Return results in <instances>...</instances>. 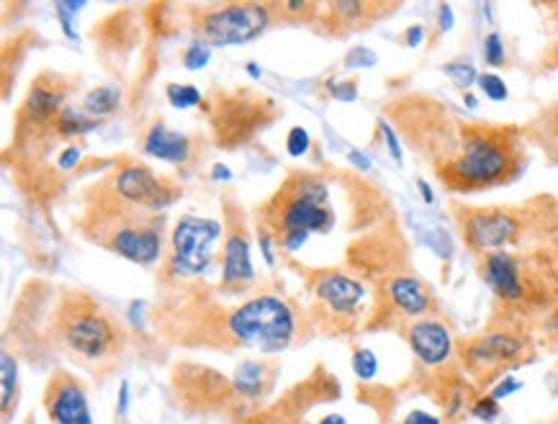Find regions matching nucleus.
I'll list each match as a JSON object with an SVG mask.
<instances>
[{
  "label": "nucleus",
  "instance_id": "obj_31",
  "mask_svg": "<svg viewBox=\"0 0 558 424\" xmlns=\"http://www.w3.org/2000/svg\"><path fill=\"white\" fill-rule=\"evenodd\" d=\"M310 147H312L310 132H306L304 126H293L289 132V140H286V153L299 160V157H304L306 153H310Z\"/></svg>",
  "mask_w": 558,
  "mask_h": 424
},
{
  "label": "nucleus",
  "instance_id": "obj_24",
  "mask_svg": "<svg viewBox=\"0 0 558 424\" xmlns=\"http://www.w3.org/2000/svg\"><path fill=\"white\" fill-rule=\"evenodd\" d=\"M327 9L332 11V19L338 21H345V24H353V26H361L366 19V13L371 11H381L384 5L378 3H355V0H345V3H330Z\"/></svg>",
  "mask_w": 558,
  "mask_h": 424
},
{
  "label": "nucleus",
  "instance_id": "obj_28",
  "mask_svg": "<svg viewBox=\"0 0 558 424\" xmlns=\"http://www.w3.org/2000/svg\"><path fill=\"white\" fill-rule=\"evenodd\" d=\"M442 73H446L456 85H461V88H471V85L478 83L476 68H474V64H469V62L442 64Z\"/></svg>",
  "mask_w": 558,
  "mask_h": 424
},
{
  "label": "nucleus",
  "instance_id": "obj_4",
  "mask_svg": "<svg viewBox=\"0 0 558 424\" xmlns=\"http://www.w3.org/2000/svg\"><path fill=\"white\" fill-rule=\"evenodd\" d=\"M270 225L276 227L278 237L283 234H312L327 232L332 227L335 214L327 196L325 181L312 175H296L278 191L270 201Z\"/></svg>",
  "mask_w": 558,
  "mask_h": 424
},
{
  "label": "nucleus",
  "instance_id": "obj_21",
  "mask_svg": "<svg viewBox=\"0 0 558 424\" xmlns=\"http://www.w3.org/2000/svg\"><path fill=\"white\" fill-rule=\"evenodd\" d=\"M234 388L247 399L260 397L266 388V368L260 363H242L234 373Z\"/></svg>",
  "mask_w": 558,
  "mask_h": 424
},
{
  "label": "nucleus",
  "instance_id": "obj_9",
  "mask_svg": "<svg viewBox=\"0 0 558 424\" xmlns=\"http://www.w3.org/2000/svg\"><path fill=\"white\" fill-rule=\"evenodd\" d=\"M525 340L512 332H486L463 348V361L476 376H495L525 355Z\"/></svg>",
  "mask_w": 558,
  "mask_h": 424
},
{
  "label": "nucleus",
  "instance_id": "obj_38",
  "mask_svg": "<svg viewBox=\"0 0 558 424\" xmlns=\"http://www.w3.org/2000/svg\"><path fill=\"white\" fill-rule=\"evenodd\" d=\"M522 384H520V380H514V378H505L502 380V384H499L497 388H495V391H492L489 393V397L492 399H505V397H510V393H514V391H518V388H520Z\"/></svg>",
  "mask_w": 558,
  "mask_h": 424
},
{
  "label": "nucleus",
  "instance_id": "obj_45",
  "mask_svg": "<svg viewBox=\"0 0 558 424\" xmlns=\"http://www.w3.org/2000/svg\"><path fill=\"white\" fill-rule=\"evenodd\" d=\"M211 178L214 181H232V170H229L227 165H214Z\"/></svg>",
  "mask_w": 558,
  "mask_h": 424
},
{
  "label": "nucleus",
  "instance_id": "obj_27",
  "mask_svg": "<svg viewBox=\"0 0 558 424\" xmlns=\"http://www.w3.org/2000/svg\"><path fill=\"white\" fill-rule=\"evenodd\" d=\"M209 60H211V45H209V41L198 39V41H193L189 49H185L183 68L185 70H193V73H196V70H204L206 64H209Z\"/></svg>",
  "mask_w": 558,
  "mask_h": 424
},
{
  "label": "nucleus",
  "instance_id": "obj_17",
  "mask_svg": "<svg viewBox=\"0 0 558 424\" xmlns=\"http://www.w3.org/2000/svg\"><path fill=\"white\" fill-rule=\"evenodd\" d=\"M145 153L155 160L166 162H185L191 155V140L181 132H173V129L157 121V124L149 129L145 136Z\"/></svg>",
  "mask_w": 558,
  "mask_h": 424
},
{
  "label": "nucleus",
  "instance_id": "obj_40",
  "mask_svg": "<svg viewBox=\"0 0 558 424\" xmlns=\"http://www.w3.org/2000/svg\"><path fill=\"white\" fill-rule=\"evenodd\" d=\"M330 90H332V96L335 98H340V100H355L357 98V88L355 85H335V83H330Z\"/></svg>",
  "mask_w": 558,
  "mask_h": 424
},
{
  "label": "nucleus",
  "instance_id": "obj_42",
  "mask_svg": "<svg viewBox=\"0 0 558 424\" xmlns=\"http://www.w3.org/2000/svg\"><path fill=\"white\" fill-rule=\"evenodd\" d=\"M404 39H407V45H410V47H420L422 39H425V26H410V28H407Z\"/></svg>",
  "mask_w": 558,
  "mask_h": 424
},
{
  "label": "nucleus",
  "instance_id": "obj_19",
  "mask_svg": "<svg viewBox=\"0 0 558 424\" xmlns=\"http://www.w3.org/2000/svg\"><path fill=\"white\" fill-rule=\"evenodd\" d=\"M531 136L535 140L546 157L554 165H558V104L548 106L538 119L531 124Z\"/></svg>",
  "mask_w": 558,
  "mask_h": 424
},
{
  "label": "nucleus",
  "instance_id": "obj_5",
  "mask_svg": "<svg viewBox=\"0 0 558 424\" xmlns=\"http://www.w3.org/2000/svg\"><path fill=\"white\" fill-rule=\"evenodd\" d=\"M461 229L469 247L476 253H499L510 244H522L535 225L527 206L520 208H469L461 211Z\"/></svg>",
  "mask_w": 558,
  "mask_h": 424
},
{
  "label": "nucleus",
  "instance_id": "obj_34",
  "mask_svg": "<svg viewBox=\"0 0 558 424\" xmlns=\"http://www.w3.org/2000/svg\"><path fill=\"white\" fill-rule=\"evenodd\" d=\"M376 60H378V57H376L374 49L355 47V49H350V52H348L345 64H348V68H374Z\"/></svg>",
  "mask_w": 558,
  "mask_h": 424
},
{
  "label": "nucleus",
  "instance_id": "obj_25",
  "mask_svg": "<svg viewBox=\"0 0 558 424\" xmlns=\"http://www.w3.org/2000/svg\"><path fill=\"white\" fill-rule=\"evenodd\" d=\"M85 9V3L83 0H62V3H57L54 5V11H57V16H60V26H62V32H64V37L68 39H77V28H75V16L77 13H81Z\"/></svg>",
  "mask_w": 558,
  "mask_h": 424
},
{
  "label": "nucleus",
  "instance_id": "obj_29",
  "mask_svg": "<svg viewBox=\"0 0 558 424\" xmlns=\"http://www.w3.org/2000/svg\"><path fill=\"white\" fill-rule=\"evenodd\" d=\"M353 373L361 380H371L378 373V358L374 355V350L361 348L353 352Z\"/></svg>",
  "mask_w": 558,
  "mask_h": 424
},
{
  "label": "nucleus",
  "instance_id": "obj_8",
  "mask_svg": "<svg viewBox=\"0 0 558 424\" xmlns=\"http://www.w3.org/2000/svg\"><path fill=\"white\" fill-rule=\"evenodd\" d=\"M221 225L214 219L183 217L173 229L170 240V270L175 276H202L209 270L214 242L219 240Z\"/></svg>",
  "mask_w": 558,
  "mask_h": 424
},
{
  "label": "nucleus",
  "instance_id": "obj_20",
  "mask_svg": "<svg viewBox=\"0 0 558 424\" xmlns=\"http://www.w3.org/2000/svg\"><path fill=\"white\" fill-rule=\"evenodd\" d=\"M119 104H121V93L117 85H101V88L90 90L88 96H85L83 109L93 119H104V117H111V113L119 109Z\"/></svg>",
  "mask_w": 558,
  "mask_h": 424
},
{
  "label": "nucleus",
  "instance_id": "obj_33",
  "mask_svg": "<svg viewBox=\"0 0 558 424\" xmlns=\"http://www.w3.org/2000/svg\"><path fill=\"white\" fill-rule=\"evenodd\" d=\"M469 409H471V414H474L476 420H482V422H495L499 412H502V409H499V401L492 399V397H484V399L474 401V404H471Z\"/></svg>",
  "mask_w": 558,
  "mask_h": 424
},
{
  "label": "nucleus",
  "instance_id": "obj_48",
  "mask_svg": "<svg viewBox=\"0 0 558 424\" xmlns=\"http://www.w3.org/2000/svg\"><path fill=\"white\" fill-rule=\"evenodd\" d=\"M247 73L253 75V77H260V75H263V70L257 68V64H247Z\"/></svg>",
  "mask_w": 558,
  "mask_h": 424
},
{
  "label": "nucleus",
  "instance_id": "obj_15",
  "mask_svg": "<svg viewBox=\"0 0 558 424\" xmlns=\"http://www.w3.org/2000/svg\"><path fill=\"white\" fill-rule=\"evenodd\" d=\"M255 268L250 257V240L245 232H232L225 244V268H221V283L229 289H245L253 283Z\"/></svg>",
  "mask_w": 558,
  "mask_h": 424
},
{
  "label": "nucleus",
  "instance_id": "obj_32",
  "mask_svg": "<svg viewBox=\"0 0 558 424\" xmlns=\"http://www.w3.org/2000/svg\"><path fill=\"white\" fill-rule=\"evenodd\" d=\"M484 60L492 64V68H502L507 54H505V45H502V37L499 34H489V37L484 39Z\"/></svg>",
  "mask_w": 558,
  "mask_h": 424
},
{
  "label": "nucleus",
  "instance_id": "obj_11",
  "mask_svg": "<svg viewBox=\"0 0 558 424\" xmlns=\"http://www.w3.org/2000/svg\"><path fill=\"white\" fill-rule=\"evenodd\" d=\"M113 193H117L119 206H132L134 211H157L173 201L166 185L149 172L145 165H124L113 175Z\"/></svg>",
  "mask_w": 558,
  "mask_h": 424
},
{
  "label": "nucleus",
  "instance_id": "obj_3",
  "mask_svg": "<svg viewBox=\"0 0 558 424\" xmlns=\"http://www.w3.org/2000/svg\"><path fill=\"white\" fill-rule=\"evenodd\" d=\"M227 332L247 348L281 352L296 337V314L283 299L255 296L229 314Z\"/></svg>",
  "mask_w": 558,
  "mask_h": 424
},
{
  "label": "nucleus",
  "instance_id": "obj_26",
  "mask_svg": "<svg viewBox=\"0 0 558 424\" xmlns=\"http://www.w3.org/2000/svg\"><path fill=\"white\" fill-rule=\"evenodd\" d=\"M168 100L175 106V109H193V106L202 104V93H198L196 85H168Z\"/></svg>",
  "mask_w": 558,
  "mask_h": 424
},
{
  "label": "nucleus",
  "instance_id": "obj_41",
  "mask_svg": "<svg viewBox=\"0 0 558 424\" xmlns=\"http://www.w3.org/2000/svg\"><path fill=\"white\" fill-rule=\"evenodd\" d=\"M438 26H440V32H450V28H453V9H450L448 3H442L440 5V13H438Z\"/></svg>",
  "mask_w": 558,
  "mask_h": 424
},
{
  "label": "nucleus",
  "instance_id": "obj_1",
  "mask_svg": "<svg viewBox=\"0 0 558 424\" xmlns=\"http://www.w3.org/2000/svg\"><path fill=\"white\" fill-rule=\"evenodd\" d=\"M525 165V142L518 129L471 124L461 129L456 153L435 170L448 191L476 193L518 181Z\"/></svg>",
  "mask_w": 558,
  "mask_h": 424
},
{
  "label": "nucleus",
  "instance_id": "obj_16",
  "mask_svg": "<svg viewBox=\"0 0 558 424\" xmlns=\"http://www.w3.org/2000/svg\"><path fill=\"white\" fill-rule=\"evenodd\" d=\"M386 291H389V299L391 304L399 308L404 316H412V319H420V316H425L430 312V291L425 289V283L412 276H397L389 280V286H386Z\"/></svg>",
  "mask_w": 558,
  "mask_h": 424
},
{
  "label": "nucleus",
  "instance_id": "obj_49",
  "mask_svg": "<svg viewBox=\"0 0 558 424\" xmlns=\"http://www.w3.org/2000/svg\"><path fill=\"white\" fill-rule=\"evenodd\" d=\"M463 100H466V106H469V109H476V96H471V93H466V96H463Z\"/></svg>",
  "mask_w": 558,
  "mask_h": 424
},
{
  "label": "nucleus",
  "instance_id": "obj_2",
  "mask_svg": "<svg viewBox=\"0 0 558 424\" xmlns=\"http://www.w3.org/2000/svg\"><path fill=\"white\" fill-rule=\"evenodd\" d=\"M57 332L64 348L88 363L113 358L124 344L117 319L83 293H68L57 316Z\"/></svg>",
  "mask_w": 558,
  "mask_h": 424
},
{
  "label": "nucleus",
  "instance_id": "obj_18",
  "mask_svg": "<svg viewBox=\"0 0 558 424\" xmlns=\"http://www.w3.org/2000/svg\"><path fill=\"white\" fill-rule=\"evenodd\" d=\"M64 96H68V93H64L60 83H49L45 77H39V81L32 85V90H28L24 113L32 121H49L52 117L57 119L62 111Z\"/></svg>",
  "mask_w": 558,
  "mask_h": 424
},
{
  "label": "nucleus",
  "instance_id": "obj_37",
  "mask_svg": "<svg viewBox=\"0 0 558 424\" xmlns=\"http://www.w3.org/2000/svg\"><path fill=\"white\" fill-rule=\"evenodd\" d=\"M257 240H260V253L266 257V263L274 268L276 265V257H274V234L268 232V229H260V234H257Z\"/></svg>",
  "mask_w": 558,
  "mask_h": 424
},
{
  "label": "nucleus",
  "instance_id": "obj_35",
  "mask_svg": "<svg viewBox=\"0 0 558 424\" xmlns=\"http://www.w3.org/2000/svg\"><path fill=\"white\" fill-rule=\"evenodd\" d=\"M378 126H381L384 140H386V149H389V155L393 157V162H402L404 153H402V145H399V136H397V132H393L389 121H384V119H381V124H378Z\"/></svg>",
  "mask_w": 558,
  "mask_h": 424
},
{
  "label": "nucleus",
  "instance_id": "obj_12",
  "mask_svg": "<svg viewBox=\"0 0 558 424\" xmlns=\"http://www.w3.org/2000/svg\"><path fill=\"white\" fill-rule=\"evenodd\" d=\"M47 416L52 424H96L90 414L88 393L81 380L70 373H54L45 393Z\"/></svg>",
  "mask_w": 558,
  "mask_h": 424
},
{
  "label": "nucleus",
  "instance_id": "obj_44",
  "mask_svg": "<svg viewBox=\"0 0 558 424\" xmlns=\"http://www.w3.org/2000/svg\"><path fill=\"white\" fill-rule=\"evenodd\" d=\"M348 160L355 165V168H361V170H371V160L363 153H357V149H350L348 153Z\"/></svg>",
  "mask_w": 558,
  "mask_h": 424
},
{
  "label": "nucleus",
  "instance_id": "obj_13",
  "mask_svg": "<svg viewBox=\"0 0 558 424\" xmlns=\"http://www.w3.org/2000/svg\"><path fill=\"white\" fill-rule=\"evenodd\" d=\"M407 342L425 368H440L453 355V335L438 319H417L407 329Z\"/></svg>",
  "mask_w": 558,
  "mask_h": 424
},
{
  "label": "nucleus",
  "instance_id": "obj_36",
  "mask_svg": "<svg viewBox=\"0 0 558 424\" xmlns=\"http://www.w3.org/2000/svg\"><path fill=\"white\" fill-rule=\"evenodd\" d=\"M402 424H442V422L440 416L425 412V409H412V412L402 420Z\"/></svg>",
  "mask_w": 558,
  "mask_h": 424
},
{
  "label": "nucleus",
  "instance_id": "obj_6",
  "mask_svg": "<svg viewBox=\"0 0 558 424\" xmlns=\"http://www.w3.org/2000/svg\"><path fill=\"white\" fill-rule=\"evenodd\" d=\"M270 24V5L266 3H227L214 5L202 19L204 41L211 47H238L260 37Z\"/></svg>",
  "mask_w": 558,
  "mask_h": 424
},
{
  "label": "nucleus",
  "instance_id": "obj_47",
  "mask_svg": "<svg viewBox=\"0 0 558 424\" xmlns=\"http://www.w3.org/2000/svg\"><path fill=\"white\" fill-rule=\"evenodd\" d=\"M319 424H348V420L342 414H327Z\"/></svg>",
  "mask_w": 558,
  "mask_h": 424
},
{
  "label": "nucleus",
  "instance_id": "obj_23",
  "mask_svg": "<svg viewBox=\"0 0 558 424\" xmlns=\"http://www.w3.org/2000/svg\"><path fill=\"white\" fill-rule=\"evenodd\" d=\"M54 126L62 136H83L93 132V129L98 126V121L93 117H85V113L75 109H62L60 117L54 119Z\"/></svg>",
  "mask_w": 558,
  "mask_h": 424
},
{
  "label": "nucleus",
  "instance_id": "obj_39",
  "mask_svg": "<svg viewBox=\"0 0 558 424\" xmlns=\"http://www.w3.org/2000/svg\"><path fill=\"white\" fill-rule=\"evenodd\" d=\"M77 160H81V149H77L75 145H70L64 153L60 155V170H73Z\"/></svg>",
  "mask_w": 558,
  "mask_h": 424
},
{
  "label": "nucleus",
  "instance_id": "obj_43",
  "mask_svg": "<svg viewBox=\"0 0 558 424\" xmlns=\"http://www.w3.org/2000/svg\"><path fill=\"white\" fill-rule=\"evenodd\" d=\"M117 409H119V414H126V412H129V380H121Z\"/></svg>",
  "mask_w": 558,
  "mask_h": 424
},
{
  "label": "nucleus",
  "instance_id": "obj_30",
  "mask_svg": "<svg viewBox=\"0 0 558 424\" xmlns=\"http://www.w3.org/2000/svg\"><path fill=\"white\" fill-rule=\"evenodd\" d=\"M478 88H482V93L486 98H492V100H507V96H510V90H507V85H505V81L499 75H495V73H484V75H478Z\"/></svg>",
  "mask_w": 558,
  "mask_h": 424
},
{
  "label": "nucleus",
  "instance_id": "obj_22",
  "mask_svg": "<svg viewBox=\"0 0 558 424\" xmlns=\"http://www.w3.org/2000/svg\"><path fill=\"white\" fill-rule=\"evenodd\" d=\"M0 407H3V414L9 416L11 412V401L16 397V386H19V365L9 352H3L0 358Z\"/></svg>",
  "mask_w": 558,
  "mask_h": 424
},
{
  "label": "nucleus",
  "instance_id": "obj_46",
  "mask_svg": "<svg viewBox=\"0 0 558 424\" xmlns=\"http://www.w3.org/2000/svg\"><path fill=\"white\" fill-rule=\"evenodd\" d=\"M417 189H420V196L425 198V204H435V193H433L430 185L422 181V178H417Z\"/></svg>",
  "mask_w": 558,
  "mask_h": 424
},
{
  "label": "nucleus",
  "instance_id": "obj_10",
  "mask_svg": "<svg viewBox=\"0 0 558 424\" xmlns=\"http://www.w3.org/2000/svg\"><path fill=\"white\" fill-rule=\"evenodd\" d=\"M106 247L119 253L126 261L137 265H153L162 253V234L160 225L145 217H124L117 229L106 234Z\"/></svg>",
  "mask_w": 558,
  "mask_h": 424
},
{
  "label": "nucleus",
  "instance_id": "obj_7",
  "mask_svg": "<svg viewBox=\"0 0 558 424\" xmlns=\"http://www.w3.org/2000/svg\"><path fill=\"white\" fill-rule=\"evenodd\" d=\"M484 280L505 304H522L546 289V278L538 268H533V261L507 250L484 255Z\"/></svg>",
  "mask_w": 558,
  "mask_h": 424
},
{
  "label": "nucleus",
  "instance_id": "obj_14",
  "mask_svg": "<svg viewBox=\"0 0 558 424\" xmlns=\"http://www.w3.org/2000/svg\"><path fill=\"white\" fill-rule=\"evenodd\" d=\"M317 296L322 304H327L335 314H355L361 306L363 296H366V286L357 278H350L345 272H325L317 283Z\"/></svg>",
  "mask_w": 558,
  "mask_h": 424
}]
</instances>
